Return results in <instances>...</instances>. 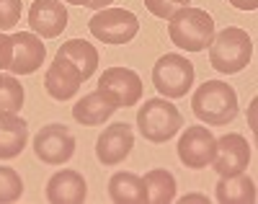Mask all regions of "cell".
I'll use <instances>...</instances> for the list:
<instances>
[{
	"label": "cell",
	"instance_id": "obj_13",
	"mask_svg": "<svg viewBox=\"0 0 258 204\" xmlns=\"http://www.w3.org/2000/svg\"><path fill=\"white\" fill-rule=\"evenodd\" d=\"M83 73L78 70V67L64 57V55H59L57 52V57H54V62L47 67V75H44V88H47V93L52 96V98H57V101H68V98H73L78 90H80V85H83Z\"/></svg>",
	"mask_w": 258,
	"mask_h": 204
},
{
	"label": "cell",
	"instance_id": "obj_14",
	"mask_svg": "<svg viewBox=\"0 0 258 204\" xmlns=\"http://www.w3.org/2000/svg\"><path fill=\"white\" fill-rule=\"evenodd\" d=\"M13 39V62H11V75H31L36 73L41 62H44V44L34 31H18L11 36Z\"/></svg>",
	"mask_w": 258,
	"mask_h": 204
},
{
	"label": "cell",
	"instance_id": "obj_4",
	"mask_svg": "<svg viewBox=\"0 0 258 204\" xmlns=\"http://www.w3.org/2000/svg\"><path fill=\"white\" fill-rule=\"evenodd\" d=\"M137 127L147 142H168L183 127L181 111L170 104V98H150L137 111Z\"/></svg>",
	"mask_w": 258,
	"mask_h": 204
},
{
	"label": "cell",
	"instance_id": "obj_3",
	"mask_svg": "<svg viewBox=\"0 0 258 204\" xmlns=\"http://www.w3.org/2000/svg\"><path fill=\"white\" fill-rule=\"evenodd\" d=\"M253 57V41L248 31L238 26H227L225 31L214 34L209 44V62L217 73L235 75L250 62Z\"/></svg>",
	"mask_w": 258,
	"mask_h": 204
},
{
	"label": "cell",
	"instance_id": "obj_21",
	"mask_svg": "<svg viewBox=\"0 0 258 204\" xmlns=\"http://www.w3.org/2000/svg\"><path fill=\"white\" fill-rule=\"evenodd\" d=\"M145 191H147V201L153 204H168L176 199V178L165 168H155L145 173Z\"/></svg>",
	"mask_w": 258,
	"mask_h": 204
},
{
	"label": "cell",
	"instance_id": "obj_28",
	"mask_svg": "<svg viewBox=\"0 0 258 204\" xmlns=\"http://www.w3.org/2000/svg\"><path fill=\"white\" fill-rule=\"evenodd\" d=\"M114 3V0H91L88 3V8H96V11H101V8H109Z\"/></svg>",
	"mask_w": 258,
	"mask_h": 204
},
{
	"label": "cell",
	"instance_id": "obj_9",
	"mask_svg": "<svg viewBox=\"0 0 258 204\" xmlns=\"http://www.w3.org/2000/svg\"><path fill=\"white\" fill-rule=\"evenodd\" d=\"M217 152V137L207 127H186L178 140V161L186 168H207Z\"/></svg>",
	"mask_w": 258,
	"mask_h": 204
},
{
	"label": "cell",
	"instance_id": "obj_20",
	"mask_svg": "<svg viewBox=\"0 0 258 204\" xmlns=\"http://www.w3.org/2000/svg\"><path fill=\"white\" fill-rule=\"evenodd\" d=\"M59 55L68 57L78 67V70L83 73L85 80H88L96 73V67H98V49L93 47V44H88L85 39H70V41H64L62 47H59Z\"/></svg>",
	"mask_w": 258,
	"mask_h": 204
},
{
	"label": "cell",
	"instance_id": "obj_18",
	"mask_svg": "<svg viewBox=\"0 0 258 204\" xmlns=\"http://www.w3.org/2000/svg\"><path fill=\"white\" fill-rule=\"evenodd\" d=\"M214 196L222 204H253L255 201V184L250 176H245V171L232 173V176H220L217 194Z\"/></svg>",
	"mask_w": 258,
	"mask_h": 204
},
{
	"label": "cell",
	"instance_id": "obj_8",
	"mask_svg": "<svg viewBox=\"0 0 258 204\" xmlns=\"http://www.w3.org/2000/svg\"><path fill=\"white\" fill-rule=\"evenodd\" d=\"M98 90H103L119 109H129L142 98V80L129 67H109L98 78Z\"/></svg>",
	"mask_w": 258,
	"mask_h": 204
},
{
	"label": "cell",
	"instance_id": "obj_2",
	"mask_svg": "<svg viewBox=\"0 0 258 204\" xmlns=\"http://www.w3.org/2000/svg\"><path fill=\"white\" fill-rule=\"evenodd\" d=\"M168 36L178 49L204 52L214 36V21L202 8H181L168 18Z\"/></svg>",
	"mask_w": 258,
	"mask_h": 204
},
{
	"label": "cell",
	"instance_id": "obj_17",
	"mask_svg": "<svg viewBox=\"0 0 258 204\" xmlns=\"http://www.w3.org/2000/svg\"><path fill=\"white\" fill-rule=\"evenodd\" d=\"M29 142V124L18 114H0V161H11L24 152Z\"/></svg>",
	"mask_w": 258,
	"mask_h": 204
},
{
	"label": "cell",
	"instance_id": "obj_7",
	"mask_svg": "<svg viewBox=\"0 0 258 204\" xmlns=\"http://www.w3.org/2000/svg\"><path fill=\"white\" fill-rule=\"evenodd\" d=\"M34 152L41 163L62 166L75 155V137L64 124H47L34 137Z\"/></svg>",
	"mask_w": 258,
	"mask_h": 204
},
{
	"label": "cell",
	"instance_id": "obj_27",
	"mask_svg": "<svg viewBox=\"0 0 258 204\" xmlns=\"http://www.w3.org/2000/svg\"><path fill=\"white\" fill-rule=\"evenodd\" d=\"M227 3L238 11H255L258 8V0H227Z\"/></svg>",
	"mask_w": 258,
	"mask_h": 204
},
{
	"label": "cell",
	"instance_id": "obj_12",
	"mask_svg": "<svg viewBox=\"0 0 258 204\" xmlns=\"http://www.w3.org/2000/svg\"><path fill=\"white\" fill-rule=\"evenodd\" d=\"M29 26L36 36L54 39L68 29V8L62 0H34L29 8Z\"/></svg>",
	"mask_w": 258,
	"mask_h": 204
},
{
	"label": "cell",
	"instance_id": "obj_25",
	"mask_svg": "<svg viewBox=\"0 0 258 204\" xmlns=\"http://www.w3.org/2000/svg\"><path fill=\"white\" fill-rule=\"evenodd\" d=\"M21 18V0H0V31H8Z\"/></svg>",
	"mask_w": 258,
	"mask_h": 204
},
{
	"label": "cell",
	"instance_id": "obj_1",
	"mask_svg": "<svg viewBox=\"0 0 258 204\" xmlns=\"http://www.w3.org/2000/svg\"><path fill=\"white\" fill-rule=\"evenodd\" d=\"M194 117L209 127H227L238 117V93L222 80H207L197 88L191 98Z\"/></svg>",
	"mask_w": 258,
	"mask_h": 204
},
{
	"label": "cell",
	"instance_id": "obj_19",
	"mask_svg": "<svg viewBox=\"0 0 258 204\" xmlns=\"http://www.w3.org/2000/svg\"><path fill=\"white\" fill-rule=\"evenodd\" d=\"M109 196L116 204H142L147 201L145 181L132 171H119L109 178Z\"/></svg>",
	"mask_w": 258,
	"mask_h": 204
},
{
	"label": "cell",
	"instance_id": "obj_26",
	"mask_svg": "<svg viewBox=\"0 0 258 204\" xmlns=\"http://www.w3.org/2000/svg\"><path fill=\"white\" fill-rule=\"evenodd\" d=\"M13 62V39L0 31V70H8Z\"/></svg>",
	"mask_w": 258,
	"mask_h": 204
},
{
	"label": "cell",
	"instance_id": "obj_22",
	"mask_svg": "<svg viewBox=\"0 0 258 204\" xmlns=\"http://www.w3.org/2000/svg\"><path fill=\"white\" fill-rule=\"evenodd\" d=\"M24 85L16 80V75H0V114L8 111V114H18L21 106H24Z\"/></svg>",
	"mask_w": 258,
	"mask_h": 204
},
{
	"label": "cell",
	"instance_id": "obj_23",
	"mask_svg": "<svg viewBox=\"0 0 258 204\" xmlns=\"http://www.w3.org/2000/svg\"><path fill=\"white\" fill-rule=\"evenodd\" d=\"M21 194H24V181H21V176L8 166H0V204L18 201Z\"/></svg>",
	"mask_w": 258,
	"mask_h": 204
},
{
	"label": "cell",
	"instance_id": "obj_30",
	"mask_svg": "<svg viewBox=\"0 0 258 204\" xmlns=\"http://www.w3.org/2000/svg\"><path fill=\"white\" fill-rule=\"evenodd\" d=\"M62 3H73V6H88L91 0H62Z\"/></svg>",
	"mask_w": 258,
	"mask_h": 204
},
{
	"label": "cell",
	"instance_id": "obj_10",
	"mask_svg": "<svg viewBox=\"0 0 258 204\" xmlns=\"http://www.w3.org/2000/svg\"><path fill=\"white\" fill-rule=\"evenodd\" d=\"M135 147V132L126 122H116L111 127H106L101 132V137L96 142V158L103 166H119L126 161V155Z\"/></svg>",
	"mask_w": 258,
	"mask_h": 204
},
{
	"label": "cell",
	"instance_id": "obj_15",
	"mask_svg": "<svg viewBox=\"0 0 258 204\" xmlns=\"http://www.w3.org/2000/svg\"><path fill=\"white\" fill-rule=\"evenodd\" d=\"M85 196H88V186L78 171L64 168L47 181V199L52 204H80Z\"/></svg>",
	"mask_w": 258,
	"mask_h": 204
},
{
	"label": "cell",
	"instance_id": "obj_6",
	"mask_svg": "<svg viewBox=\"0 0 258 204\" xmlns=\"http://www.w3.org/2000/svg\"><path fill=\"white\" fill-rule=\"evenodd\" d=\"M88 29L103 44H129L137 36V31H140V21H137V16L132 11L101 8L88 21Z\"/></svg>",
	"mask_w": 258,
	"mask_h": 204
},
{
	"label": "cell",
	"instance_id": "obj_5",
	"mask_svg": "<svg viewBox=\"0 0 258 204\" xmlns=\"http://www.w3.org/2000/svg\"><path fill=\"white\" fill-rule=\"evenodd\" d=\"M153 85L163 98H183L194 85V65L183 55H163L153 65Z\"/></svg>",
	"mask_w": 258,
	"mask_h": 204
},
{
	"label": "cell",
	"instance_id": "obj_11",
	"mask_svg": "<svg viewBox=\"0 0 258 204\" xmlns=\"http://www.w3.org/2000/svg\"><path fill=\"white\" fill-rule=\"evenodd\" d=\"M250 163V145L243 134L238 132H230L222 134L217 140V152H214V161L212 168L217 171L220 176H232V173H240L245 171Z\"/></svg>",
	"mask_w": 258,
	"mask_h": 204
},
{
	"label": "cell",
	"instance_id": "obj_29",
	"mask_svg": "<svg viewBox=\"0 0 258 204\" xmlns=\"http://www.w3.org/2000/svg\"><path fill=\"white\" fill-rule=\"evenodd\" d=\"M181 201H183V204H186V201H207V196H202V194H188V196H183Z\"/></svg>",
	"mask_w": 258,
	"mask_h": 204
},
{
	"label": "cell",
	"instance_id": "obj_16",
	"mask_svg": "<svg viewBox=\"0 0 258 204\" xmlns=\"http://www.w3.org/2000/svg\"><path fill=\"white\" fill-rule=\"evenodd\" d=\"M119 106L114 104V98H109L103 90H91L88 96H83L75 106H73V119L83 127H98L109 119Z\"/></svg>",
	"mask_w": 258,
	"mask_h": 204
},
{
	"label": "cell",
	"instance_id": "obj_24",
	"mask_svg": "<svg viewBox=\"0 0 258 204\" xmlns=\"http://www.w3.org/2000/svg\"><path fill=\"white\" fill-rule=\"evenodd\" d=\"M188 3L191 0H145V8L158 18H170L176 11L186 8Z\"/></svg>",
	"mask_w": 258,
	"mask_h": 204
}]
</instances>
